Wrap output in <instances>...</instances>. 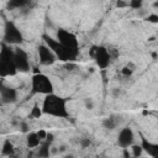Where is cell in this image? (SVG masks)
I'll return each mask as SVG.
<instances>
[{
  "mask_svg": "<svg viewBox=\"0 0 158 158\" xmlns=\"http://www.w3.org/2000/svg\"><path fill=\"white\" fill-rule=\"evenodd\" d=\"M37 135H38V137L41 138V141H44V139H46V137H47V132H46V131H43V130H40V131L37 132Z\"/></svg>",
  "mask_w": 158,
  "mask_h": 158,
  "instance_id": "603a6c76",
  "label": "cell"
},
{
  "mask_svg": "<svg viewBox=\"0 0 158 158\" xmlns=\"http://www.w3.org/2000/svg\"><path fill=\"white\" fill-rule=\"evenodd\" d=\"M42 110L44 114L54 116V117H68L65 99H63L53 93L46 95V98L43 100Z\"/></svg>",
  "mask_w": 158,
  "mask_h": 158,
  "instance_id": "6da1fadb",
  "label": "cell"
},
{
  "mask_svg": "<svg viewBox=\"0 0 158 158\" xmlns=\"http://www.w3.org/2000/svg\"><path fill=\"white\" fill-rule=\"evenodd\" d=\"M38 56H40V62L43 65H49L56 62V54L54 52L47 46V44H40L38 46Z\"/></svg>",
  "mask_w": 158,
  "mask_h": 158,
  "instance_id": "ba28073f",
  "label": "cell"
},
{
  "mask_svg": "<svg viewBox=\"0 0 158 158\" xmlns=\"http://www.w3.org/2000/svg\"><path fill=\"white\" fill-rule=\"evenodd\" d=\"M132 70H133V69H131L130 65H127V67H123V68H122L121 73H122L123 75H126V77H130V75L132 74Z\"/></svg>",
  "mask_w": 158,
  "mask_h": 158,
  "instance_id": "7402d4cb",
  "label": "cell"
},
{
  "mask_svg": "<svg viewBox=\"0 0 158 158\" xmlns=\"http://www.w3.org/2000/svg\"><path fill=\"white\" fill-rule=\"evenodd\" d=\"M21 131L22 132H27L28 131V126L26 122H21Z\"/></svg>",
  "mask_w": 158,
  "mask_h": 158,
  "instance_id": "4316f807",
  "label": "cell"
},
{
  "mask_svg": "<svg viewBox=\"0 0 158 158\" xmlns=\"http://www.w3.org/2000/svg\"><path fill=\"white\" fill-rule=\"evenodd\" d=\"M41 144V138L38 137L37 132H31L27 135V146L30 148H35L38 147Z\"/></svg>",
  "mask_w": 158,
  "mask_h": 158,
  "instance_id": "4fadbf2b",
  "label": "cell"
},
{
  "mask_svg": "<svg viewBox=\"0 0 158 158\" xmlns=\"http://www.w3.org/2000/svg\"><path fill=\"white\" fill-rule=\"evenodd\" d=\"M142 151H143L142 146H132V152L135 157H139L142 154Z\"/></svg>",
  "mask_w": 158,
  "mask_h": 158,
  "instance_id": "ffe728a7",
  "label": "cell"
},
{
  "mask_svg": "<svg viewBox=\"0 0 158 158\" xmlns=\"http://www.w3.org/2000/svg\"><path fill=\"white\" fill-rule=\"evenodd\" d=\"M46 139H47V141H49V142H52V141H53V135H52V133H47Z\"/></svg>",
  "mask_w": 158,
  "mask_h": 158,
  "instance_id": "83f0119b",
  "label": "cell"
},
{
  "mask_svg": "<svg viewBox=\"0 0 158 158\" xmlns=\"http://www.w3.org/2000/svg\"><path fill=\"white\" fill-rule=\"evenodd\" d=\"M81 146L85 148V147H89L90 146V141H89V138H84V139H81Z\"/></svg>",
  "mask_w": 158,
  "mask_h": 158,
  "instance_id": "484cf974",
  "label": "cell"
},
{
  "mask_svg": "<svg viewBox=\"0 0 158 158\" xmlns=\"http://www.w3.org/2000/svg\"><path fill=\"white\" fill-rule=\"evenodd\" d=\"M142 148L149 154V156H152V157H154V158H158V144H156V143H152V142H149V141H147L144 137H142Z\"/></svg>",
  "mask_w": 158,
  "mask_h": 158,
  "instance_id": "7c38bea8",
  "label": "cell"
},
{
  "mask_svg": "<svg viewBox=\"0 0 158 158\" xmlns=\"http://www.w3.org/2000/svg\"><path fill=\"white\" fill-rule=\"evenodd\" d=\"M133 143V132L130 127H125L118 133V146L127 148Z\"/></svg>",
  "mask_w": 158,
  "mask_h": 158,
  "instance_id": "30bf717a",
  "label": "cell"
},
{
  "mask_svg": "<svg viewBox=\"0 0 158 158\" xmlns=\"http://www.w3.org/2000/svg\"><path fill=\"white\" fill-rule=\"evenodd\" d=\"M153 6H154V7H156V9H158V1H156V2H154V4H153Z\"/></svg>",
  "mask_w": 158,
  "mask_h": 158,
  "instance_id": "f546056e",
  "label": "cell"
},
{
  "mask_svg": "<svg viewBox=\"0 0 158 158\" xmlns=\"http://www.w3.org/2000/svg\"><path fill=\"white\" fill-rule=\"evenodd\" d=\"M31 2V0H9L7 1V7L14 10V9H22L27 6Z\"/></svg>",
  "mask_w": 158,
  "mask_h": 158,
  "instance_id": "5bb4252c",
  "label": "cell"
},
{
  "mask_svg": "<svg viewBox=\"0 0 158 158\" xmlns=\"http://www.w3.org/2000/svg\"><path fill=\"white\" fill-rule=\"evenodd\" d=\"M116 121H115V118H112V117H109V118H105L104 121H102V126L105 127V128H107V130H114L115 127H116Z\"/></svg>",
  "mask_w": 158,
  "mask_h": 158,
  "instance_id": "e0dca14e",
  "label": "cell"
},
{
  "mask_svg": "<svg viewBox=\"0 0 158 158\" xmlns=\"http://www.w3.org/2000/svg\"><path fill=\"white\" fill-rule=\"evenodd\" d=\"M1 153L5 154V156H12V154H14V146H12V143H11L9 139H6V141L4 142Z\"/></svg>",
  "mask_w": 158,
  "mask_h": 158,
  "instance_id": "2e32d148",
  "label": "cell"
},
{
  "mask_svg": "<svg viewBox=\"0 0 158 158\" xmlns=\"http://www.w3.org/2000/svg\"><path fill=\"white\" fill-rule=\"evenodd\" d=\"M0 94H1V101L2 104H10V102H15L16 98H17V93L15 89L1 85L0 88Z\"/></svg>",
  "mask_w": 158,
  "mask_h": 158,
  "instance_id": "8fae6325",
  "label": "cell"
},
{
  "mask_svg": "<svg viewBox=\"0 0 158 158\" xmlns=\"http://www.w3.org/2000/svg\"><path fill=\"white\" fill-rule=\"evenodd\" d=\"M57 37H58V41H59L63 46H65L67 48L78 51V40H77V37H75L73 33H70V32H68V31L60 28V30L57 32Z\"/></svg>",
  "mask_w": 158,
  "mask_h": 158,
  "instance_id": "52a82bcc",
  "label": "cell"
},
{
  "mask_svg": "<svg viewBox=\"0 0 158 158\" xmlns=\"http://www.w3.org/2000/svg\"><path fill=\"white\" fill-rule=\"evenodd\" d=\"M42 112H43V110H41L37 105H35V106H33V109H32V111H31V117L38 118V117L42 115Z\"/></svg>",
  "mask_w": 158,
  "mask_h": 158,
  "instance_id": "ac0fdd59",
  "label": "cell"
},
{
  "mask_svg": "<svg viewBox=\"0 0 158 158\" xmlns=\"http://www.w3.org/2000/svg\"><path fill=\"white\" fill-rule=\"evenodd\" d=\"M22 40H23V37H22V33L20 32V30L15 26L14 22L7 21L5 25V31H4V41L10 44L11 43L17 44V43H21Z\"/></svg>",
  "mask_w": 158,
  "mask_h": 158,
  "instance_id": "8992f818",
  "label": "cell"
},
{
  "mask_svg": "<svg viewBox=\"0 0 158 158\" xmlns=\"http://www.w3.org/2000/svg\"><path fill=\"white\" fill-rule=\"evenodd\" d=\"M85 106H86V109H89V110H91L93 109V101H91V99H86L85 100Z\"/></svg>",
  "mask_w": 158,
  "mask_h": 158,
  "instance_id": "cb8c5ba5",
  "label": "cell"
},
{
  "mask_svg": "<svg viewBox=\"0 0 158 158\" xmlns=\"http://www.w3.org/2000/svg\"><path fill=\"white\" fill-rule=\"evenodd\" d=\"M146 20H147L148 22H153V23H156V22H158V15H156V14H151L149 16L146 17Z\"/></svg>",
  "mask_w": 158,
  "mask_h": 158,
  "instance_id": "44dd1931",
  "label": "cell"
},
{
  "mask_svg": "<svg viewBox=\"0 0 158 158\" xmlns=\"http://www.w3.org/2000/svg\"><path fill=\"white\" fill-rule=\"evenodd\" d=\"M123 154H125V157H128V156H130V154H128V152L126 151V148H125V152H123Z\"/></svg>",
  "mask_w": 158,
  "mask_h": 158,
  "instance_id": "f1b7e54d",
  "label": "cell"
},
{
  "mask_svg": "<svg viewBox=\"0 0 158 158\" xmlns=\"http://www.w3.org/2000/svg\"><path fill=\"white\" fill-rule=\"evenodd\" d=\"M90 56L95 59L96 64H98L100 68H102V69L109 65L110 58H111L110 52H109L105 47H102V46H98V47L94 46V47H91V49H90Z\"/></svg>",
  "mask_w": 158,
  "mask_h": 158,
  "instance_id": "5b68a950",
  "label": "cell"
},
{
  "mask_svg": "<svg viewBox=\"0 0 158 158\" xmlns=\"http://www.w3.org/2000/svg\"><path fill=\"white\" fill-rule=\"evenodd\" d=\"M52 142L44 139V142H41L40 144V149L37 152V156L38 157H48L49 156V146H51Z\"/></svg>",
  "mask_w": 158,
  "mask_h": 158,
  "instance_id": "9a60e30c",
  "label": "cell"
},
{
  "mask_svg": "<svg viewBox=\"0 0 158 158\" xmlns=\"http://www.w3.org/2000/svg\"><path fill=\"white\" fill-rule=\"evenodd\" d=\"M143 4V0H130V6L132 9H139Z\"/></svg>",
  "mask_w": 158,
  "mask_h": 158,
  "instance_id": "d6986e66",
  "label": "cell"
},
{
  "mask_svg": "<svg viewBox=\"0 0 158 158\" xmlns=\"http://www.w3.org/2000/svg\"><path fill=\"white\" fill-rule=\"evenodd\" d=\"M15 64L17 67V70L21 72H27L30 69V63H28V57L27 53L21 49V48H15Z\"/></svg>",
  "mask_w": 158,
  "mask_h": 158,
  "instance_id": "9c48e42d",
  "label": "cell"
},
{
  "mask_svg": "<svg viewBox=\"0 0 158 158\" xmlns=\"http://www.w3.org/2000/svg\"><path fill=\"white\" fill-rule=\"evenodd\" d=\"M43 40L46 42V44L54 52V54L57 56V58H59L60 60H74L78 56V51L75 49H70L67 48L65 46H63L58 40H53L52 37L43 35Z\"/></svg>",
  "mask_w": 158,
  "mask_h": 158,
  "instance_id": "3957f363",
  "label": "cell"
},
{
  "mask_svg": "<svg viewBox=\"0 0 158 158\" xmlns=\"http://www.w3.org/2000/svg\"><path fill=\"white\" fill-rule=\"evenodd\" d=\"M15 49H11L5 42L1 44L0 51V74L1 77L6 75H15L17 72V67L15 64Z\"/></svg>",
  "mask_w": 158,
  "mask_h": 158,
  "instance_id": "7a4b0ae2",
  "label": "cell"
},
{
  "mask_svg": "<svg viewBox=\"0 0 158 158\" xmlns=\"http://www.w3.org/2000/svg\"><path fill=\"white\" fill-rule=\"evenodd\" d=\"M32 90L40 94H52L53 85L49 78L42 73H37L32 77Z\"/></svg>",
  "mask_w": 158,
  "mask_h": 158,
  "instance_id": "277c9868",
  "label": "cell"
},
{
  "mask_svg": "<svg viewBox=\"0 0 158 158\" xmlns=\"http://www.w3.org/2000/svg\"><path fill=\"white\" fill-rule=\"evenodd\" d=\"M116 5H117V7H125V6H127L128 4H127L126 1H123V0H117Z\"/></svg>",
  "mask_w": 158,
  "mask_h": 158,
  "instance_id": "d4e9b609",
  "label": "cell"
}]
</instances>
